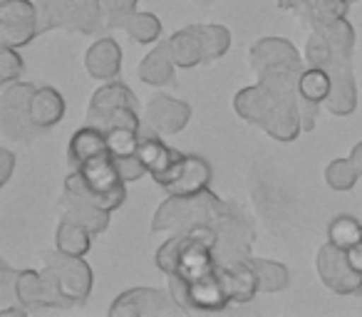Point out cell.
<instances>
[{"label": "cell", "instance_id": "6da1fadb", "mask_svg": "<svg viewBox=\"0 0 362 317\" xmlns=\"http://www.w3.org/2000/svg\"><path fill=\"white\" fill-rule=\"evenodd\" d=\"M352 50H355V30L340 18L313 30L305 45V62L310 67H322L330 75L332 90L325 100L330 114L347 116L357 107V85L352 75Z\"/></svg>", "mask_w": 362, "mask_h": 317}, {"label": "cell", "instance_id": "7a4b0ae2", "mask_svg": "<svg viewBox=\"0 0 362 317\" xmlns=\"http://www.w3.org/2000/svg\"><path fill=\"white\" fill-rule=\"evenodd\" d=\"M221 208L223 198H218L209 189L194 196H169L156 208L151 218V231H184V228L204 226V223L211 226Z\"/></svg>", "mask_w": 362, "mask_h": 317}, {"label": "cell", "instance_id": "3957f363", "mask_svg": "<svg viewBox=\"0 0 362 317\" xmlns=\"http://www.w3.org/2000/svg\"><path fill=\"white\" fill-rule=\"evenodd\" d=\"M169 292L184 307V312H216L231 302L221 265L192 282L184 280L181 275H169Z\"/></svg>", "mask_w": 362, "mask_h": 317}, {"label": "cell", "instance_id": "277c9868", "mask_svg": "<svg viewBox=\"0 0 362 317\" xmlns=\"http://www.w3.org/2000/svg\"><path fill=\"white\" fill-rule=\"evenodd\" d=\"M214 231H216V253L218 263H233V261H246L251 256V246L256 231H253L251 221L243 216V211H238L236 203L223 201V208L218 211V216L214 218Z\"/></svg>", "mask_w": 362, "mask_h": 317}, {"label": "cell", "instance_id": "5b68a950", "mask_svg": "<svg viewBox=\"0 0 362 317\" xmlns=\"http://www.w3.org/2000/svg\"><path fill=\"white\" fill-rule=\"evenodd\" d=\"M35 90L37 87L30 82H16L3 92V97H0V131L6 139L30 141L37 136V131H42L30 116V100Z\"/></svg>", "mask_w": 362, "mask_h": 317}, {"label": "cell", "instance_id": "8992f818", "mask_svg": "<svg viewBox=\"0 0 362 317\" xmlns=\"http://www.w3.org/2000/svg\"><path fill=\"white\" fill-rule=\"evenodd\" d=\"M40 35L35 0H0V42L3 47H23Z\"/></svg>", "mask_w": 362, "mask_h": 317}, {"label": "cell", "instance_id": "52a82bcc", "mask_svg": "<svg viewBox=\"0 0 362 317\" xmlns=\"http://www.w3.org/2000/svg\"><path fill=\"white\" fill-rule=\"evenodd\" d=\"M110 315H127V317H156V315H187L184 307L174 300L171 292L156 290V287H132L122 292L110 307Z\"/></svg>", "mask_w": 362, "mask_h": 317}, {"label": "cell", "instance_id": "ba28073f", "mask_svg": "<svg viewBox=\"0 0 362 317\" xmlns=\"http://www.w3.org/2000/svg\"><path fill=\"white\" fill-rule=\"evenodd\" d=\"M315 268L325 287H330L337 295H357L362 292V273L355 270L347 258V251L332 246L330 241L317 251Z\"/></svg>", "mask_w": 362, "mask_h": 317}, {"label": "cell", "instance_id": "9c48e42d", "mask_svg": "<svg viewBox=\"0 0 362 317\" xmlns=\"http://www.w3.org/2000/svg\"><path fill=\"white\" fill-rule=\"evenodd\" d=\"M136 154L141 156V162L146 164L151 179H154L161 189L174 186L176 179L181 177L184 162H187V154H181V151H176V149H169L156 134H141Z\"/></svg>", "mask_w": 362, "mask_h": 317}, {"label": "cell", "instance_id": "30bf717a", "mask_svg": "<svg viewBox=\"0 0 362 317\" xmlns=\"http://www.w3.org/2000/svg\"><path fill=\"white\" fill-rule=\"evenodd\" d=\"M45 265H50L52 270L60 275L62 287H65L67 297L75 305L85 302L92 292V268L82 261V256H67L62 251L45 253Z\"/></svg>", "mask_w": 362, "mask_h": 317}, {"label": "cell", "instance_id": "8fae6325", "mask_svg": "<svg viewBox=\"0 0 362 317\" xmlns=\"http://www.w3.org/2000/svg\"><path fill=\"white\" fill-rule=\"evenodd\" d=\"M144 119L159 134H179L192 119V107L169 95H156L146 102Z\"/></svg>", "mask_w": 362, "mask_h": 317}, {"label": "cell", "instance_id": "7c38bea8", "mask_svg": "<svg viewBox=\"0 0 362 317\" xmlns=\"http://www.w3.org/2000/svg\"><path fill=\"white\" fill-rule=\"evenodd\" d=\"M303 62L293 42L283 40V37H263L251 47V70L263 72L273 70V67H293V70H303Z\"/></svg>", "mask_w": 362, "mask_h": 317}, {"label": "cell", "instance_id": "4fadbf2b", "mask_svg": "<svg viewBox=\"0 0 362 317\" xmlns=\"http://www.w3.org/2000/svg\"><path fill=\"white\" fill-rule=\"evenodd\" d=\"M281 100H288V97L276 95L271 87H266L263 82H258V85L246 87V90H241L236 97H233V109H236L238 116H241V119H246L248 124L261 126L263 121L271 116V112L276 109ZM300 100H303V97H300Z\"/></svg>", "mask_w": 362, "mask_h": 317}, {"label": "cell", "instance_id": "5bb4252c", "mask_svg": "<svg viewBox=\"0 0 362 317\" xmlns=\"http://www.w3.org/2000/svg\"><path fill=\"white\" fill-rule=\"evenodd\" d=\"M119 107H136V97L127 85L110 80L92 95L90 107H87V124H95L102 129L107 116Z\"/></svg>", "mask_w": 362, "mask_h": 317}, {"label": "cell", "instance_id": "9a60e30c", "mask_svg": "<svg viewBox=\"0 0 362 317\" xmlns=\"http://www.w3.org/2000/svg\"><path fill=\"white\" fill-rule=\"evenodd\" d=\"M283 8L293 11L308 25L320 28L345 18L350 0H283Z\"/></svg>", "mask_w": 362, "mask_h": 317}, {"label": "cell", "instance_id": "2e32d148", "mask_svg": "<svg viewBox=\"0 0 362 317\" xmlns=\"http://www.w3.org/2000/svg\"><path fill=\"white\" fill-rule=\"evenodd\" d=\"M85 67L95 80H115L122 70V47L112 37H100L85 52Z\"/></svg>", "mask_w": 362, "mask_h": 317}, {"label": "cell", "instance_id": "e0dca14e", "mask_svg": "<svg viewBox=\"0 0 362 317\" xmlns=\"http://www.w3.org/2000/svg\"><path fill=\"white\" fill-rule=\"evenodd\" d=\"M62 208H65V216L72 218V221H80L82 226H87L92 231V236L107 231L110 226V211H105L102 206H97L95 201L80 196L75 191H67L62 196Z\"/></svg>", "mask_w": 362, "mask_h": 317}, {"label": "cell", "instance_id": "ac0fdd59", "mask_svg": "<svg viewBox=\"0 0 362 317\" xmlns=\"http://www.w3.org/2000/svg\"><path fill=\"white\" fill-rule=\"evenodd\" d=\"M211 184V164L197 154H187V162L181 169V177L176 179L174 186H169V196H194L202 193Z\"/></svg>", "mask_w": 362, "mask_h": 317}, {"label": "cell", "instance_id": "d6986e66", "mask_svg": "<svg viewBox=\"0 0 362 317\" xmlns=\"http://www.w3.org/2000/svg\"><path fill=\"white\" fill-rule=\"evenodd\" d=\"M218 265H221V273H223V277H226L231 302H248L261 292L258 290L256 270H253L248 261L218 263Z\"/></svg>", "mask_w": 362, "mask_h": 317}, {"label": "cell", "instance_id": "ffe728a7", "mask_svg": "<svg viewBox=\"0 0 362 317\" xmlns=\"http://www.w3.org/2000/svg\"><path fill=\"white\" fill-rule=\"evenodd\" d=\"M30 116L35 126L50 129L65 116V97L55 87H37L30 100Z\"/></svg>", "mask_w": 362, "mask_h": 317}, {"label": "cell", "instance_id": "44dd1931", "mask_svg": "<svg viewBox=\"0 0 362 317\" xmlns=\"http://www.w3.org/2000/svg\"><path fill=\"white\" fill-rule=\"evenodd\" d=\"M105 151H110V146H107V131L95 124H87L82 129H77L70 139V146H67V156H70L72 167H80L82 162H87V159H92L97 154H105Z\"/></svg>", "mask_w": 362, "mask_h": 317}, {"label": "cell", "instance_id": "7402d4cb", "mask_svg": "<svg viewBox=\"0 0 362 317\" xmlns=\"http://www.w3.org/2000/svg\"><path fill=\"white\" fill-rule=\"evenodd\" d=\"M174 60H171L169 42H159L139 65V80L146 85H174Z\"/></svg>", "mask_w": 362, "mask_h": 317}, {"label": "cell", "instance_id": "603a6c76", "mask_svg": "<svg viewBox=\"0 0 362 317\" xmlns=\"http://www.w3.org/2000/svg\"><path fill=\"white\" fill-rule=\"evenodd\" d=\"M92 241V231L87 226H82L80 221H72V218L62 216L60 226L55 231V246L57 251L67 253V256H87Z\"/></svg>", "mask_w": 362, "mask_h": 317}, {"label": "cell", "instance_id": "cb8c5ba5", "mask_svg": "<svg viewBox=\"0 0 362 317\" xmlns=\"http://www.w3.org/2000/svg\"><path fill=\"white\" fill-rule=\"evenodd\" d=\"M169 52H171V60H174L176 67H197L199 62H204V47L202 40L197 37V32L192 28H184V30L174 32L169 37Z\"/></svg>", "mask_w": 362, "mask_h": 317}, {"label": "cell", "instance_id": "d4e9b609", "mask_svg": "<svg viewBox=\"0 0 362 317\" xmlns=\"http://www.w3.org/2000/svg\"><path fill=\"white\" fill-rule=\"evenodd\" d=\"M102 25H107L102 0H75L67 30L82 32V35H97Z\"/></svg>", "mask_w": 362, "mask_h": 317}, {"label": "cell", "instance_id": "484cf974", "mask_svg": "<svg viewBox=\"0 0 362 317\" xmlns=\"http://www.w3.org/2000/svg\"><path fill=\"white\" fill-rule=\"evenodd\" d=\"M251 263V268L256 270V277H258V290L261 292H281L288 287V268L278 261H268V258H253L248 256L246 258Z\"/></svg>", "mask_w": 362, "mask_h": 317}, {"label": "cell", "instance_id": "4316f807", "mask_svg": "<svg viewBox=\"0 0 362 317\" xmlns=\"http://www.w3.org/2000/svg\"><path fill=\"white\" fill-rule=\"evenodd\" d=\"M37 6V28L40 35L55 28H67L70 25L72 6L75 0H35Z\"/></svg>", "mask_w": 362, "mask_h": 317}, {"label": "cell", "instance_id": "83f0119b", "mask_svg": "<svg viewBox=\"0 0 362 317\" xmlns=\"http://www.w3.org/2000/svg\"><path fill=\"white\" fill-rule=\"evenodd\" d=\"M332 90V80L322 67H310L300 72V80H298V92H300L303 100L315 102V104H322V102L330 97Z\"/></svg>", "mask_w": 362, "mask_h": 317}, {"label": "cell", "instance_id": "f1b7e54d", "mask_svg": "<svg viewBox=\"0 0 362 317\" xmlns=\"http://www.w3.org/2000/svg\"><path fill=\"white\" fill-rule=\"evenodd\" d=\"M189 28H192L199 40H202L204 62L218 60V57L226 55L228 47H231V32L223 25H189Z\"/></svg>", "mask_w": 362, "mask_h": 317}, {"label": "cell", "instance_id": "f546056e", "mask_svg": "<svg viewBox=\"0 0 362 317\" xmlns=\"http://www.w3.org/2000/svg\"><path fill=\"white\" fill-rule=\"evenodd\" d=\"M16 297L23 307H28L30 312L45 310L42 302V280L37 270H21L16 273Z\"/></svg>", "mask_w": 362, "mask_h": 317}, {"label": "cell", "instance_id": "4dcf8cb0", "mask_svg": "<svg viewBox=\"0 0 362 317\" xmlns=\"http://www.w3.org/2000/svg\"><path fill=\"white\" fill-rule=\"evenodd\" d=\"M327 241L332 246L350 251V248L360 246L362 243V223L352 216H335L332 223L327 226Z\"/></svg>", "mask_w": 362, "mask_h": 317}, {"label": "cell", "instance_id": "1f68e13d", "mask_svg": "<svg viewBox=\"0 0 362 317\" xmlns=\"http://www.w3.org/2000/svg\"><path fill=\"white\" fill-rule=\"evenodd\" d=\"M122 30H124L127 35H129L134 42H141V45H146V42L159 40V35H161V23H159V18H156L154 13H139V11H134L124 20Z\"/></svg>", "mask_w": 362, "mask_h": 317}, {"label": "cell", "instance_id": "d6a6232c", "mask_svg": "<svg viewBox=\"0 0 362 317\" xmlns=\"http://www.w3.org/2000/svg\"><path fill=\"white\" fill-rule=\"evenodd\" d=\"M357 179H360V174L352 167L350 159H335L325 169V181L332 191H350L357 184Z\"/></svg>", "mask_w": 362, "mask_h": 317}, {"label": "cell", "instance_id": "836d02e7", "mask_svg": "<svg viewBox=\"0 0 362 317\" xmlns=\"http://www.w3.org/2000/svg\"><path fill=\"white\" fill-rule=\"evenodd\" d=\"M139 136H141V129H132V126H112V129H107L110 154L112 156L136 154V149H139Z\"/></svg>", "mask_w": 362, "mask_h": 317}, {"label": "cell", "instance_id": "e575fe53", "mask_svg": "<svg viewBox=\"0 0 362 317\" xmlns=\"http://www.w3.org/2000/svg\"><path fill=\"white\" fill-rule=\"evenodd\" d=\"M25 65H23V57L16 52V47H3L0 52V82L3 85H11V82L21 80Z\"/></svg>", "mask_w": 362, "mask_h": 317}, {"label": "cell", "instance_id": "d590c367", "mask_svg": "<svg viewBox=\"0 0 362 317\" xmlns=\"http://www.w3.org/2000/svg\"><path fill=\"white\" fill-rule=\"evenodd\" d=\"M105 18L110 28H122L124 20L136 11V0H102Z\"/></svg>", "mask_w": 362, "mask_h": 317}, {"label": "cell", "instance_id": "8d00e7d4", "mask_svg": "<svg viewBox=\"0 0 362 317\" xmlns=\"http://www.w3.org/2000/svg\"><path fill=\"white\" fill-rule=\"evenodd\" d=\"M117 164V172H119V177L124 179V181H139L141 177H144L149 169H146V164L141 162L139 154H127V156H112Z\"/></svg>", "mask_w": 362, "mask_h": 317}, {"label": "cell", "instance_id": "74e56055", "mask_svg": "<svg viewBox=\"0 0 362 317\" xmlns=\"http://www.w3.org/2000/svg\"><path fill=\"white\" fill-rule=\"evenodd\" d=\"M0 164H3V172H0V186H6L13 177V167H16V156L8 149H0Z\"/></svg>", "mask_w": 362, "mask_h": 317}, {"label": "cell", "instance_id": "f35d334b", "mask_svg": "<svg viewBox=\"0 0 362 317\" xmlns=\"http://www.w3.org/2000/svg\"><path fill=\"white\" fill-rule=\"evenodd\" d=\"M347 258H350L352 268L362 273V243H360V246H355V248H350V251H347Z\"/></svg>", "mask_w": 362, "mask_h": 317}, {"label": "cell", "instance_id": "ab89813d", "mask_svg": "<svg viewBox=\"0 0 362 317\" xmlns=\"http://www.w3.org/2000/svg\"><path fill=\"white\" fill-rule=\"evenodd\" d=\"M350 162H352V167L357 169V174L362 177V141H360V144L352 146V151H350Z\"/></svg>", "mask_w": 362, "mask_h": 317}, {"label": "cell", "instance_id": "60d3db41", "mask_svg": "<svg viewBox=\"0 0 362 317\" xmlns=\"http://www.w3.org/2000/svg\"><path fill=\"white\" fill-rule=\"evenodd\" d=\"M28 312L30 310L18 302V307H3V310H0V317H28Z\"/></svg>", "mask_w": 362, "mask_h": 317}, {"label": "cell", "instance_id": "b9f144b4", "mask_svg": "<svg viewBox=\"0 0 362 317\" xmlns=\"http://www.w3.org/2000/svg\"><path fill=\"white\" fill-rule=\"evenodd\" d=\"M350 3H357V0H350Z\"/></svg>", "mask_w": 362, "mask_h": 317}]
</instances>
